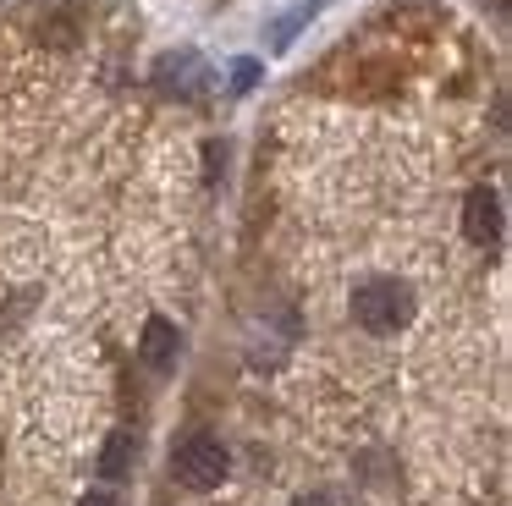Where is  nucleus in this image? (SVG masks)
<instances>
[{"instance_id":"nucleus-7","label":"nucleus","mask_w":512,"mask_h":506,"mask_svg":"<svg viewBox=\"0 0 512 506\" xmlns=\"http://www.w3.org/2000/svg\"><path fill=\"white\" fill-rule=\"evenodd\" d=\"M314 11H320V0H298V6H292L287 17H281L276 28H270V44H276V50H287V44H292V33H298L303 22L314 17Z\"/></svg>"},{"instance_id":"nucleus-5","label":"nucleus","mask_w":512,"mask_h":506,"mask_svg":"<svg viewBox=\"0 0 512 506\" xmlns=\"http://www.w3.org/2000/svg\"><path fill=\"white\" fill-rule=\"evenodd\" d=\"M138 358H144L155 374H171V369H177V358H182V330L171 325V319L155 314L144 325V336H138Z\"/></svg>"},{"instance_id":"nucleus-6","label":"nucleus","mask_w":512,"mask_h":506,"mask_svg":"<svg viewBox=\"0 0 512 506\" xmlns=\"http://www.w3.org/2000/svg\"><path fill=\"white\" fill-rule=\"evenodd\" d=\"M133 457H138V435L133 429H116V435L105 440V451H100V473L105 479H122V473L133 468Z\"/></svg>"},{"instance_id":"nucleus-11","label":"nucleus","mask_w":512,"mask_h":506,"mask_svg":"<svg viewBox=\"0 0 512 506\" xmlns=\"http://www.w3.org/2000/svg\"><path fill=\"white\" fill-rule=\"evenodd\" d=\"M292 506H336V501H331V495H325V490H309V495H298V501H292Z\"/></svg>"},{"instance_id":"nucleus-1","label":"nucleus","mask_w":512,"mask_h":506,"mask_svg":"<svg viewBox=\"0 0 512 506\" xmlns=\"http://www.w3.org/2000/svg\"><path fill=\"white\" fill-rule=\"evenodd\" d=\"M413 286L397 281V275H369V281L353 286V319L369 330V336H391L413 319Z\"/></svg>"},{"instance_id":"nucleus-9","label":"nucleus","mask_w":512,"mask_h":506,"mask_svg":"<svg viewBox=\"0 0 512 506\" xmlns=\"http://www.w3.org/2000/svg\"><path fill=\"white\" fill-rule=\"evenodd\" d=\"M221 165H226V149H221V143H210V149H204V171H210V182H215Z\"/></svg>"},{"instance_id":"nucleus-10","label":"nucleus","mask_w":512,"mask_h":506,"mask_svg":"<svg viewBox=\"0 0 512 506\" xmlns=\"http://www.w3.org/2000/svg\"><path fill=\"white\" fill-rule=\"evenodd\" d=\"M83 506H122V501H116V490H89V495H83Z\"/></svg>"},{"instance_id":"nucleus-4","label":"nucleus","mask_w":512,"mask_h":506,"mask_svg":"<svg viewBox=\"0 0 512 506\" xmlns=\"http://www.w3.org/2000/svg\"><path fill=\"white\" fill-rule=\"evenodd\" d=\"M463 237L479 248H496L501 242V193L496 187H474L463 198Z\"/></svg>"},{"instance_id":"nucleus-2","label":"nucleus","mask_w":512,"mask_h":506,"mask_svg":"<svg viewBox=\"0 0 512 506\" xmlns=\"http://www.w3.org/2000/svg\"><path fill=\"white\" fill-rule=\"evenodd\" d=\"M171 473H177V484H188V490H215V484L232 473V451H226L221 435L193 429L177 446V457H171Z\"/></svg>"},{"instance_id":"nucleus-8","label":"nucleus","mask_w":512,"mask_h":506,"mask_svg":"<svg viewBox=\"0 0 512 506\" xmlns=\"http://www.w3.org/2000/svg\"><path fill=\"white\" fill-rule=\"evenodd\" d=\"M259 83V61H237L232 66V94H248Z\"/></svg>"},{"instance_id":"nucleus-3","label":"nucleus","mask_w":512,"mask_h":506,"mask_svg":"<svg viewBox=\"0 0 512 506\" xmlns=\"http://www.w3.org/2000/svg\"><path fill=\"white\" fill-rule=\"evenodd\" d=\"M155 88H160V94L193 99V94L210 88V66H204L199 50H171V55H160V61H155Z\"/></svg>"}]
</instances>
